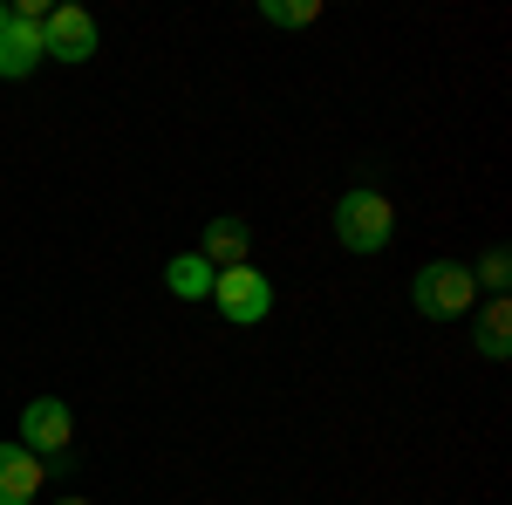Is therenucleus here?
<instances>
[{"label":"nucleus","instance_id":"nucleus-11","mask_svg":"<svg viewBox=\"0 0 512 505\" xmlns=\"http://www.w3.org/2000/svg\"><path fill=\"white\" fill-rule=\"evenodd\" d=\"M260 21H274V28H308V21H321V0H260Z\"/></svg>","mask_w":512,"mask_h":505},{"label":"nucleus","instance_id":"nucleus-4","mask_svg":"<svg viewBox=\"0 0 512 505\" xmlns=\"http://www.w3.org/2000/svg\"><path fill=\"white\" fill-rule=\"evenodd\" d=\"M21 437H28V451H35L41 465L76 458V417H69L62 396H35V403L21 410Z\"/></svg>","mask_w":512,"mask_h":505},{"label":"nucleus","instance_id":"nucleus-10","mask_svg":"<svg viewBox=\"0 0 512 505\" xmlns=\"http://www.w3.org/2000/svg\"><path fill=\"white\" fill-rule=\"evenodd\" d=\"M212 280H219V273L205 267L198 253H178V260H164V287H171L178 301H212Z\"/></svg>","mask_w":512,"mask_h":505},{"label":"nucleus","instance_id":"nucleus-12","mask_svg":"<svg viewBox=\"0 0 512 505\" xmlns=\"http://www.w3.org/2000/svg\"><path fill=\"white\" fill-rule=\"evenodd\" d=\"M472 280H478V287H492V294H506V287H512V253H506V246H485V260L472 267Z\"/></svg>","mask_w":512,"mask_h":505},{"label":"nucleus","instance_id":"nucleus-9","mask_svg":"<svg viewBox=\"0 0 512 505\" xmlns=\"http://www.w3.org/2000/svg\"><path fill=\"white\" fill-rule=\"evenodd\" d=\"M35 62H41V28H0V82H21V76H35Z\"/></svg>","mask_w":512,"mask_h":505},{"label":"nucleus","instance_id":"nucleus-14","mask_svg":"<svg viewBox=\"0 0 512 505\" xmlns=\"http://www.w3.org/2000/svg\"><path fill=\"white\" fill-rule=\"evenodd\" d=\"M0 28H14V7H7V0H0Z\"/></svg>","mask_w":512,"mask_h":505},{"label":"nucleus","instance_id":"nucleus-2","mask_svg":"<svg viewBox=\"0 0 512 505\" xmlns=\"http://www.w3.org/2000/svg\"><path fill=\"white\" fill-rule=\"evenodd\" d=\"M478 301V280L465 260H431V267H417L410 280V308L431 314V321H465Z\"/></svg>","mask_w":512,"mask_h":505},{"label":"nucleus","instance_id":"nucleus-8","mask_svg":"<svg viewBox=\"0 0 512 505\" xmlns=\"http://www.w3.org/2000/svg\"><path fill=\"white\" fill-rule=\"evenodd\" d=\"M472 342H478V355H485V362H506V355H512V301H506V294H492V301L478 308Z\"/></svg>","mask_w":512,"mask_h":505},{"label":"nucleus","instance_id":"nucleus-6","mask_svg":"<svg viewBox=\"0 0 512 505\" xmlns=\"http://www.w3.org/2000/svg\"><path fill=\"white\" fill-rule=\"evenodd\" d=\"M48 485V465H41L28 444H0V505H28Z\"/></svg>","mask_w":512,"mask_h":505},{"label":"nucleus","instance_id":"nucleus-13","mask_svg":"<svg viewBox=\"0 0 512 505\" xmlns=\"http://www.w3.org/2000/svg\"><path fill=\"white\" fill-rule=\"evenodd\" d=\"M55 505H89V492H69V499H55Z\"/></svg>","mask_w":512,"mask_h":505},{"label":"nucleus","instance_id":"nucleus-3","mask_svg":"<svg viewBox=\"0 0 512 505\" xmlns=\"http://www.w3.org/2000/svg\"><path fill=\"white\" fill-rule=\"evenodd\" d=\"M212 301L226 314V328H260V321L274 314V287H267V273L246 260V267H226L212 280Z\"/></svg>","mask_w":512,"mask_h":505},{"label":"nucleus","instance_id":"nucleus-1","mask_svg":"<svg viewBox=\"0 0 512 505\" xmlns=\"http://www.w3.org/2000/svg\"><path fill=\"white\" fill-rule=\"evenodd\" d=\"M335 239L349 246V253H383L396 239V205L390 192H376V185H355V192L335 198Z\"/></svg>","mask_w":512,"mask_h":505},{"label":"nucleus","instance_id":"nucleus-7","mask_svg":"<svg viewBox=\"0 0 512 505\" xmlns=\"http://www.w3.org/2000/svg\"><path fill=\"white\" fill-rule=\"evenodd\" d=\"M198 260H205L212 273L246 267V260H253V233H246V219H212L205 239H198Z\"/></svg>","mask_w":512,"mask_h":505},{"label":"nucleus","instance_id":"nucleus-5","mask_svg":"<svg viewBox=\"0 0 512 505\" xmlns=\"http://www.w3.org/2000/svg\"><path fill=\"white\" fill-rule=\"evenodd\" d=\"M96 21L82 14V7H69V0H55L48 7V21H41V62H89L96 55Z\"/></svg>","mask_w":512,"mask_h":505}]
</instances>
